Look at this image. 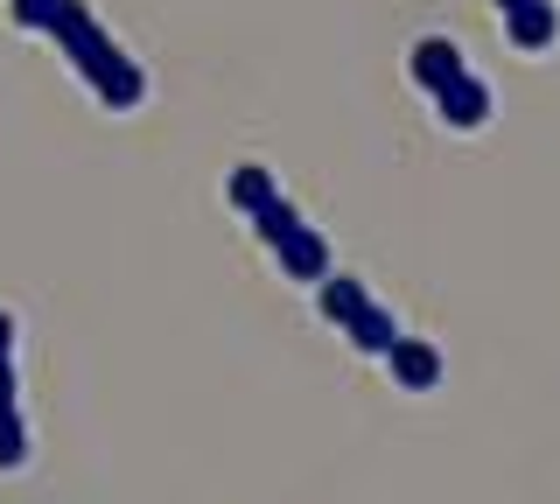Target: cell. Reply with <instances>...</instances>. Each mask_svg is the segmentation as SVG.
Here are the masks:
<instances>
[{
	"instance_id": "1",
	"label": "cell",
	"mask_w": 560,
	"mask_h": 504,
	"mask_svg": "<svg viewBox=\"0 0 560 504\" xmlns=\"http://www.w3.org/2000/svg\"><path fill=\"white\" fill-rule=\"evenodd\" d=\"M28 28H43V36L57 43L70 63H78V78L92 84L113 113H133L140 98H148V71H140V63L113 36H105V22L84 8V0H49V8H35Z\"/></svg>"
},
{
	"instance_id": "2",
	"label": "cell",
	"mask_w": 560,
	"mask_h": 504,
	"mask_svg": "<svg viewBox=\"0 0 560 504\" xmlns=\"http://www.w3.org/2000/svg\"><path fill=\"white\" fill-rule=\"evenodd\" d=\"M224 197L238 203L245 218H253V232L267 238V253L280 259V273H294V281H329V246L315 224H302V211H294L288 197H280V183L267 176V168H232V183H224Z\"/></svg>"
},
{
	"instance_id": "3",
	"label": "cell",
	"mask_w": 560,
	"mask_h": 504,
	"mask_svg": "<svg viewBox=\"0 0 560 504\" xmlns=\"http://www.w3.org/2000/svg\"><path fill=\"white\" fill-rule=\"evenodd\" d=\"M323 316L343 329L358 351H378V358H393V343H399V323L385 316V308L364 294L358 281H343V273H329L323 281Z\"/></svg>"
},
{
	"instance_id": "4",
	"label": "cell",
	"mask_w": 560,
	"mask_h": 504,
	"mask_svg": "<svg viewBox=\"0 0 560 504\" xmlns=\"http://www.w3.org/2000/svg\"><path fill=\"white\" fill-rule=\"evenodd\" d=\"M28 462V421H22V372H14V316L0 308V469Z\"/></svg>"
},
{
	"instance_id": "5",
	"label": "cell",
	"mask_w": 560,
	"mask_h": 504,
	"mask_svg": "<svg viewBox=\"0 0 560 504\" xmlns=\"http://www.w3.org/2000/svg\"><path fill=\"white\" fill-rule=\"evenodd\" d=\"M463 71H469V63H463V49H455V43H442V36L413 43V84H420L428 98H442Z\"/></svg>"
},
{
	"instance_id": "6",
	"label": "cell",
	"mask_w": 560,
	"mask_h": 504,
	"mask_svg": "<svg viewBox=\"0 0 560 504\" xmlns=\"http://www.w3.org/2000/svg\"><path fill=\"white\" fill-rule=\"evenodd\" d=\"M393 378H399V386H413V392H428L434 378H442V351H434V343L399 337L393 343Z\"/></svg>"
},
{
	"instance_id": "7",
	"label": "cell",
	"mask_w": 560,
	"mask_h": 504,
	"mask_svg": "<svg viewBox=\"0 0 560 504\" xmlns=\"http://www.w3.org/2000/svg\"><path fill=\"white\" fill-rule=\"evenodd\" d=\"M434 106H442L448 127H483V119H490V92H483V84L463 71V78H455L442 98H434Z\"/></svg>"
},
{
	"instance_id": "8",
	"label": "cell",
	"mask_w": 560,
	"mask_h": 504,
	"mask_svg": "<svg viewBox=\"0 0 560 504\" xmlns=\"http://www.w3.org/2000/svg\"><path fill=\"white\" fill-rule=\"evenodd\" d=\"M504 28H512L518 49H547V43H553V8H547V0H533V8L504 14Z\"/></svg>"
},
{
	"instance_id": "9",
	"label": "cell",
	"mask_w": 560,
	"mask_h": 504,
	"mask_svg": "<svg viewBox=\"0 0 560 504\" xmlns=\"http://www.w3.org/2000/svg\"><path fill=\"white\" fill-rule=\"evenodd\" d=\"M35 8H49V0H14V22L28 28V22H35Z\"/></svg>"
},
{
	"instance_id": "10",
	"label": "cell",
	"mask_w": 560,
	"mask_h": 504,
	"mask_svg": "<svg viewBox=\"0 0 560 504\" xmlns=\"http://www.w3.org/2000/svg\"><path fill=\"white\" fill-rule=\"evenodd\" d=\"M498 8H504V14H518V8H533V0H498Z\"/></svg>"
}]
</instances>
